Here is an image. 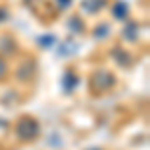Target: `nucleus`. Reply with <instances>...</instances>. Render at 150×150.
Instances as JSON below:
<instances>
[]
</instances>
